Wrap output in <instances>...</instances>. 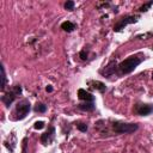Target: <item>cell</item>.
Wrapping results in <instances>:
<instances>
[{
  "label": "cell",
  "instance_id": "21",
  "mask_svg": "<svg viewBox=\"0 0 153 153\" xmlns=\"http://www.w3.org/2000/svg\"><path fill=\"white\" fill-rule=\"evenodd\" d=\"M45 91H47V92H49V93H50V92H53V87H51V85H48V86L45 87Z\"/></svg>",
  "mask_w": 153,
  "mask_h": 153
},
{
  "label": "cell",
  "instance_id": "5",
  "mask_svg": "<svg viewBox=\"0 0 153 153\" xmlns=\"http://www.w3.org/2000/svg\"><path fill=\"white\" fill-rule=\"evenodd\" d=\"M22 93V86L20 85H13L10 91H7L2 97L1 102L6 105V108H10V105L16 100V98Z\"/></svg>",
  "mask_w": 153,
  "mask_h": 153
},
{
  "label": "cell",
  "instance_id": "7",
  "mask_svg": "<svg viewBox=\"0 0 153 153\" xmlns=\"http://www.w3.org/2000/svg\"><path fill=\"white\" fill-rule=\"evenodd\" d=\"M134 112L139 116H148L153 112V104L147 103H137L134 106Z\"/></svg>",
  "mask_w": 153,
  "mask_h": 153
},
{
  "label": "cell",
  "instance_id": "1",
  "mask_svg": "<svg viewBox=\"0 0 153 153\" xmlns=\"http://www.w3.org/2000/svg\"><path fill=\"white\" fill-rule=\"evenodd\" d=\"M142 62V59L136 56V55H133V56H129L127 59H124L123 61H121L118 63V67H117V75H124V74H129L131 73L140 63Z\"/></svg>",
  "mask_w": 153,
  "mask_h": 153
},
{
  "label": "cell",
  "instance_id": "15",
  "mask_svg": "<svg viewBox=\"0 0 153 153\" xmlns=\"http://www.w3.org/2000/svg\"><path fill=\"white\" fill-rule=\"evenodd\" d=\"M152 5H153V0H151V1H148V2H146V4H143L142 6H140L137 11H139L140 13H145V12H147V11L151 8Z\"/></svg>",
  "mask_w": 153,
  "mask_h": 153
},
{
  "label": "cell",
  "instance_id": "20",
  "mask_svg": "<svg viewBox=\"0 0 153 153\" xmlns=\"http://www.w3.org/2000/svg\"><path fill=\"white\" fill-rule=\"evenodd\" d=\"M26 148H27V137L25 136L23 139V149H22V153H26Z\"/></svg>",
  "mask_w": 153,
  "mask_h": 153
},
{
  "label": "cell",
  "instance_id": "3",
  "mask_svg": "<svg viewBox=\"0 0 153 153\" xmlns=\"http://www.w3.org/2000/svg\"><path fill=\"white\" fill-rule=\"evenodd\" d=\"M31 110V105H30V102L29 99H22L19 100L16 106H14V111H13V120L14 121H20V120H24L29 112Z\"/></svg>",
  "mask_w": 153,
  "mask_h": 153
},
{
  "label": "cell",
  "instance_id": "4",
  "mask_svg": "<svg viewBox=\"0 0 153 153\" xmlns=\"http://www.w3.org/2000/svg\"><path fill=\"white\" fill-rule=\"evenodd\" d=\"M140 19V16L139 14H128V16H123L122 18H120L115 25H114V31L115 32H121L127 25L129 24H135L137 23Z\"/></svg>",
  "mask_w": 153,
  "mask_h": 153
},
{
  "label": "cell",
  "instance_id": "10",
  "mask_svg": "<svg viewBox=\"0 0 153 153\" xmlns=\"http://www.w3.org/2000/svg\"><path fill=\"white\" fill-rule=\"evenodd\" d=\"M78 98L80 100H84V102H94V99H96L92 93L87 92L84 88H79L78 90Z\"/></svg>",
  "mask_w": 153,
  "mask_h": 153
},
{
  "label": "cell",
  "instance_id": "9",
  "mask_svg": "<svg viewBox=\"0 0 153 153\" xmlns=\"http://www.w3.org/2000/svg\"><path fill=\"white\" fill-rule=\"evenodd\" d=\"M87 84H88V86H90L92 90H97V91L100 92V93H104V92L106 91V86H105V84L102 82V81H98V80H88Z\"/></svg>",
  "mask_w": 153,
  "mask_h": 153
},
{
  "label": "cell",
  "instance_id": "14",
  "mask_svg": "<svg viewBox=\"0 0 153 153\" xmlns=\"http://www.w3.org/2000/svg\"><path fill=\"white\" fill-rule=\"evenodd\" d=\"M33 111L35 112H38V114H44L47 111V105L41 103V102H37L33 106Z\"/></svg>",
  "mask_w": 153,
  "mask_h": 153
},
{
  "label": "cell",
  "instance_id": "18",
  "mask_svg": "<svg viewBox=\"0 0 153 153\" xmlns=\"http://www.w3.org/2000/svg\"><path fill=\"white\" fill-rule=\"evenodd\" d=\"M45 127V123L43 122V121H37V122H35V124H33V128L36 129V130H41V129H43Z\"/></svg>",
  "mask_w": 153,
  "mask_h": 153
},
{
  "label": "cell",
  "instance_id": "22",
  "mask_svg": "<svg viewBox=\"0 0 153 153\" xmlns=\"http://www.w3.org/2000/svg\"><path fill=\"white\" fill-rule=\"evenodd\" d=\"M152 79H153V73H152Z\"/></svg>",
  "mask_w": 153,
  "mask_h": 153
},
{
  "label": "cell",
  "instance_id": "12",
  "mask_svg": "<svg viewBox=\"0 0 153 153\" xmlns=\"http://www.w3.org/2000/svg\"><path fill=\"white\" fill-rule=\"evenodd\" d=\"M75 27H76V25H75L74 23L69 22V20H66V22H63V23L61 24V29H62L63 31H66V32H72V31H74Z\"/></svg>",
  "mask_w": 153,
  "mask_h": 153
},
{
  "label": "cell",
  "instance_id": "6",
  "mask_svg": "<svg viewBox=\"0 0 153 153\" xmlns=\"http://www.w3.org/2000/svg\"><path fill=\"white\" fill-rule=\"evenodd\" d=\"M117 67H118L117 61L116 60H111L103 69L99 71V73L105 78H110L112 75H117Z\"/></svg>",
  "mask_w": 153,
  "mask_h": 153
},
{
  "label": "cell",
  "instance_id": "8",
  "mask_svg": "<svg viewBox=\"0 0 153 153\" xmlns=\"http://www.w3.org/2000/svg\"><path fill=\"white\" fill-rule=\"evenodd\" d=\"M55 133H56V130H55V127H53V126H49L48 127V129H47V131H44L42 135H41V142L44 145V146H47V145H49V143H51L53 141H54V139H55Z\"/></svg>",
  "mask_w": 153,
  "mask_h": 153
},
{
  "label": "cell",
  "instance_id": "19",
  "mask_svg": "<svg viewBox=\"0 0 153 153\" xmlns=\"http://www.w3.org/2000/svg\"><path fill=\"white\" fill-rule=\"evenodd\" d=\"M87 56H88V51H87L86 49H82V50H80V53H79V57H80L82 61L87 60Z\"/></svg>",
  "mask_w": 153,
  "mask_h": 153
},
{
  "label": "cell",
  "instance_id": "16",
  "mask_svg": "<svg viewBox=\"0 0 153 153\" xmlns=\"http://www.w3.org/2000/svg\"><path fill=\"white\" fill-rule=\"evenodd\" d=\"M76 129L80 130L81 133H86L88 130V126L86 123H84V122H78L76 123Z\"/></svg>",
  "mask_w": 153,
  "mask_h": 153
},
{
  "label": "cell",
  "instance_id": "17",
  "mask_svg": "<svg viewBox=\"0 0 153 153\" xmlns=\"http://www.w3.org/2000/svg\"><path fill=\"white\" fill-rule=\"evenodd\" d=\"M74 6H75V2L72 1V0L65 2V8H66L67 11H73V10H74Z\"/></svg>",
  "mask_w": 153,
  "mask_h": 153
},
{
  "label": "cell",
  "instance_id": "2",
  "mask_svg": "<svg viewBox=\"0 0 153 153\" xmlns=\"http://www.w3.org/2000/svg\"><path fill=\"white\" fill-rule=\"evenodd\" d=\"M139 129L137 123H129L123 121H111V130L115 134H131Z\"/></svg>",
  "mask_w": 153,
  "mask_h": 153
},
{
  "label": "cell",
  "instance_id": "13",
  "mask_svg": "<svg viewBox=\"0 0 153 153\" xmlns=\"http://www.w3.org/2000/svg\"><path fill=\"white\" fill-rule=\"evenodd\" d=\"M0 69H1V86H0V90H1V91H5L6 85H7V78H6V73H5V67H4V65L0 66Z\"/></svg>",
  "mask_w": 153,
  "mask_h": 153
},
{
  "label": "cell",
  "instance_id": "11",
  "mask_svg": "<svg viewBox=\"0 0 153 153\" xmlns=\"http://www.w3.org/2000/svg\"><path fill=\"white\" fill-rule=\"evenodd\" d=\"M76 108L82 111H93L96 109V104H94V102H84V103L78 104Z\"/></svg>",
  "mask_w": 153,
  "mask_h": 153
}]
</instances>
